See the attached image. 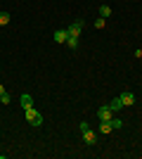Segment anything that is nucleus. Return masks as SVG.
<instances>
[{
    "mask_svg": "<svg viewBox=\"0 0 142 159\" xmlns=\"http://www.w3.org/2000/svg\"><path fill=\"white\" fill-rule=\"evenodd\" d=\"M24 114H26V121L31 124V126H43V114H41V112H36L33 107L24 109Z\"/></svg>",
    "mask_w": 142,
    "mask_h": 159,
    "instance_id": "obj_1",
    "label": "nucleus"
},
{
    "mask_svg": "<svg viewBox=\"0 0 142 159\" xmlns=\"http://www.w3.org/2000/svg\"><path fill=\"white\" fill-rule=\"evenodd\" d=\"M83 29H85V21H83V19H76V21H71V24H69L67 33H69V36H74V38H78V36L83 33Z\"/></svg>",
    "mask_w": 142,
    "mask_h": 159,
    "instance_id": "obj_2",
    "label": "nucleus"
},
{
    "mask_svg": "<svg viewBox=\"0 0 142 159\" xmlns=\"http://www.w3.org/2000/svg\"><path fill=\"white\" fill-rule=\"evenodd\" d=\"M111 114H114V112H111V107L102 105L100 109H97V119H100V121H111Z\"/></svg>",
    "mask_w": 142,
    "mask_h": 159,
    "instance_id": "obj_3",
    "label": "nucleus"
},
{
    "mask_svg": "<svg viewBox=\"0 0 142 159\" xmlns=\"http://www.w3.org/2000/svg\"><path fill=\"white\" fill-rule=\"evenodd\" d=\"M54 43H67V38H69V33H67V29H57L54 31Z\"/></svg>",
    "mask_w": 142,
    "mask_h": 159,
    "instance_id": "obj_4",
    "label": "nucleus"
},
{
    "mask_svg": "<svg viewBox=\"0 0 142 159\" xmlns=\"http://www.w3.org/2000/svg\"><path fill=\"white\" fill-rule=\"evenodd\" d=\"M83 140H85V145H95L97 143V133H93L88 128V131H83Z\"/></svg>",
    "mask_w": 142,
    "mask_h": 159,
    "instance_id": "obj_5",
    "label": "nucleus"
},
{
    "mask_svg": "<svg viewBox=\"0 0 142 159\" xmlns=\"http://www.w3.org/2000/svg\"><path fill=\"white\" fill-rule=\"evenodd\" d=\"M19 105L24 107V109H28V107H33V98L28 93H21V98H19Z\"/></svg>",
    "mask_w": 142,
    "mask_h": 159,
    "instance_id": "obj_6",
    "label": "nucleus"
},
{
    "mask_svg": "<svg viewBox=\"0 0 142 159\" xmlns=\"http://www.w3.org/2000/svg\"><path fill=\"white\" fill-rule=\"evenodd\" d=\"M118 98H121L123 107H130V105H133V102H135V95H133V93H121V95H118Z\"/></svg>",
    "mask_w": 142,
    "mask_h": 159,
    "instance_id": "obj_7",
    "label": "nucleus"
},
{
    "mask_svg": "<svg viewBox=\"0 0 142 159\" xmlns=\"http://www.w3.org/2000/svg\"><path fill=\"white\" fill-rule=\"evenodd\" d=\"M109 107H111V112H121V109H123V102H121V98H114L111 102H109Z\"/></svg>",
    "mask_w": 142,
    "mask_h": 159,
    "instance_id": "obj_8",
    "label": "nucleus"
},
{
    "mask_svg": "<svg viewBox=\"0 0 142 159\" xmlns=\"http://www.w3.org/2000/svg\"><path fill=\"white\" fill-rule=\"evenodd\" d=\"M111 131H114V128H111V121H100V133H107L109 135Z\"/></svg>",
    "mask_w": 142,
    "mask_h": 159,
    "instance_id": "obj_9",
    "label": "nucleus"
},
{
    "mask_svg": "<svg viewBox=\"0 0 142 159\" xmlns=\"http://www.w3.org/2000/svg\"><path fill=\"white\" fill-rule=\"evenodd\" d=\"M100 17H104V19L111 17V7H109V5H100Z\"/></svg>",
    "mask_w": 142,
    "mask_h": 159,
    "instance_id": "obj_10",
    "label": "nucleus"
},
{
    "mask_svg": "<svg viewBox=\"0 0 142 159\" xmlns=\"http://www.w3.org/2000/svg\"><path fill=\"white\" fill-rule=\"evenodd\" d=\"M67 45L71 48V50H76V48H78V38H74V36H69V38H67Z\"/></svg>",
    "mask_w": 142,
    "mask_h": 159,
    "instance_id": "obj_11",
    "label": "nucleus"
},
{
    "mask_svg": "<svg viewBox=\"0 0 142 159\" xmlns=\"http://www.w3.org/2000/svg\"><path fill=\"white\" fill-rule=\"evenodd\" d=\"M10 24V12H0V26Z\"/></svg>",
    "mask_w": 142,
    "mask_h": 159,
    "instance_id": "obj_12",
    "label": "nucleus"
},
{
    "mask_svg": "<svg viewBox=\"0 0 142 159\" xmlns=\"http://www.w3.org/2000/svg\"><path fill=\"white\" fill-rule=\"evenodd\" d=\"M111 128H114V131L123 128V121H121V119H111Z\"/></svg>",
    "mask_w": 142,
    "mask_h": 159,
    "instance_id": "obj_13",
    "label": "nucleus"
},
{
    "mask_svg": "<svg viewBox=\"0 0 142 159\" xmlns=\"http://www.w3.org/2000/svg\"><path fill=\"white\" fill-rule=\"evenodd\" d=\"M0 102H2V105H10V102H12V98L7 95V90H5L2 95H0Z\"/></svg>",
    "mask_w": 142,
    "mask_h": 159,
    "instance_id": "obj_14",
    "label": "nucleus"
},
{
    "mask_svg": "<svg viewBox=\"0 0 142 159\" xmlns=\"http://www.w3.org/2000/svg\"><path fill=\"white\" fill-rule=\"evenodd\" d=\"M104 24H107V21H104V17H100V19H95V29H104Z\"/></svg>",
    "mask_w": 142,
    "mask_h": 159,
    "instance_id": "obj_15",
    "label": "nucleus"
},
{
    "mask_svg": "<svg viewBox=\"0 0 142 159\" xmlns=\"http://www.w3.org/2000/svg\"><path fill=\"white\" fill-rule=\"evenodd\" d=\"M78 128H81V131H88L90 124H88V121H81V126H78Z\"/></svg>",
    "mask_w": 142,
    "mask_h": 159,
    "instance_id": "obj_16",
    "label": "nucleus"
},
{
    "mask_svg": "<svg viewBox=\"0 0 142 159\" xmlns=\"http://www.w3.org/2000/svg\"><path fill=\"white\" fill-rule=\"evenodd\" d=\"M2 93H5V88H2V86H0V95H2Z\"/></svg>",
    "mask_w": 142,
    "mask_h": 159,
    "instance_id": "obj_17",
    "label": "nucleus"
},
{
    "mask_svg": "<svg viewBox=\"0 0 142 159\" xmlns=\"http://www.w3.org/2000/svg\"><path fill=\"white\" fill-rule=\"evenodd\" d=\"M0 71H2V69H0Z\"/></svg>",
    "mask_w": 142,
    "mask_h": 159,
    "instance_id": "obj_18",
    "label": "nucleus"
}]
</instances>
